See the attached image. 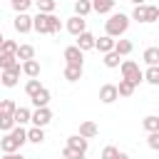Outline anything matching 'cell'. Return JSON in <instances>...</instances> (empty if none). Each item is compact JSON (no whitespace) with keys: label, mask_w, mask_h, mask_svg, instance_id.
Returning a JSON list of instances; mask_svg holds the SVG:
<instances>
[{"label":"cell","mask_w":159,"mask_h":159,"mask_svg":"<svg viewBox=\"0 0 159 159\" xmlns=\"http://www.w3.org/2000/svg\"><path fill=\"white\" fill-rule=\"evenodd\" d=\"M32 30L40 32V35H57L62 30V22H60V17L55 12H50V15L47 12H37L32 17Z\"/></svg>","instance_id":"cell-1"},{"label":"cell","mask_w":159,"mask_h":159,"mask_svg":"<svg viewBox=\"0 0 159 159\" xmlns=\"http://www.w3.org/2000/svg\"><path fill=\"white\" fill-rule=\"evenodd\" d=\"M129 22H132V17L129 15H124V12H112L109 15V20H104V35H109V37H124V32L129 30Z\"/></svg>","instance_id":"cell-2"},{"label":"cell","mask_w":159,"mask_h":159,"mask_svg":"<svg viewBox=\"0 0 159 159\" xmlns=\"http://www.w3.org/2000/svg\"><path fill=\"white\" fill-rule=\"evenodd\" d=\"M87 149H89V139H84L80 134H72V137H67V144L62 149V157H67V159H84Z\"/></svg>","instance_id":"cell-3"},{"label":"cell","mask_w":159,"mask_h":159,"mask_svg":"<svg viewBox=\"0 0 159 159\" xmlns=\"http://www.w3.org/2000/svg\"><path fill=\"white\" fill-rule=\"evenodd\" d=\"M129 17L137 20V22H157V20H159V5H152V2L137 5V7L132 10Z\"/></svg>","instance_id":"cell-4"},{"label":"cell","mask_w":159,"mask_h":159,"mask_svg":"<svg viewBox=\"0 0 159 159\" xmlns=\"http://www.w3.org/2000/svg\"><path fill=\"white\" fill-rule=\"evenodd\" d=\"M119 70H122V80L132 82L134 87H137L139 82H144V72H142V67H139V65H137L134 60H122Z\"/></svg>","instance_id":"cell-5"},{"label":"cell","mask_w":159,"mask_h":159,"mask_svg":"<svg viewBox=\"0 0 159 159\" xmlns=\"http://www.w3.org/2000/svg\"><path fill=\"white\" fill-rule=\"evenodd\" d=\"M62 57H65V62H67V65H80V67H84V52H82L77 45H70V47H65Z\"/></svg>","instance_id":"cell-6"},{"label":"cell","mask_w":159,"mask_h":159,"mask_svg":"<svg viewBox=\"0 0 159 159\" xmlns=\"http://www.w3.org/2000/svg\"><path fill=\"white\" fill-rule=\"evenodd\" d=\"M20 72H22V67H20V65H15L12 70H5V72H0V84H2V87H7V89L17 87Z\"/></svg>","instance_id":"cell-7"},{"label":"cell","mask_w":159,"mask_h":159,"mask_svg":"<svg viewBox=\"0 0 159 159\" xmlns=\"http://www.w3.org/2000/svg\"><path fill=\"white\" fill-rule=\"evenodd\" d=\"M12 27H15V32L27 35V32H32V17L27 12H17L15 20H12Z\"/></svg>","instance_id":"cell-8"},{"label":"cell","mask_w":159,"mask_h":159,"mask_svg":"<svg viewBox=\"0 0 159 159\" xmlns=\"http://www.w3.org/2000/svg\"><path fill=\"white\" fill-rule=\"evenodd\" d=\"M65 30L70 32V35H82L84 30H87V20L84 17H80V15H72V17H67V22H65Z\"/></svg>","instance_id":"cell-9"},{"label":"cell","mask_w":159,"mask_h":159,"mask_svg":"<svg viewBox=\"0 0 159 159\" xmlns=\"http://www.w3.org/2000/svg\"><path fill=\"white\" fill-rule=\"evenodd\" d=\"M30 122H32V127H42V129H45V127L52 122V109H50V107H40V109H35Z\"/></svg>","instance_id":"cell-10"},{"label":"cell","mask_w":159,"mask_h":159,"mask_svg":"<svg viewBox=\"0 0 159 159\" xmlns=\"http://www.w3.org/2000/svg\"><path fill=\"white\" fill-rule=\"evenodd\" d=\"M117 99H119L117 84L107 82V84H102V87H99V102H102V104H112V102H117Z\"/></svg>","instance_id":"cell-11"},{"label":"cell","mask_w":159,"mask_h":159,"mask_svg":"<svg viewBox=\"0 0 159 159\" xmlns=\"http://www.w3.org/2000/svg\"><path fill=\"white\" fill-rule=\"evenodd\" d=\"M94 40H97V37H94L92 32L84 30L82 35H77V42H75V45H77L82 52H89V50H94Z\"/></svg>","instance_id":"cell-12"},{"label":"cell","mask_w":159,"mask_h":159,"mask_svg":"<svg viewBox=\"0 0 159 159\" xmlns=\"http://www.w3.org/2000/svg\"><path fill=\"white\" fill-rule=\"evenodd\" d=\"M0 152L2 154H12V152H20V144H17V139L7 132L2 139H0Z\"/></svg>","instance_id":"cell-13"},{"label":"cell","mask_w":159,"mask_h":159,"mask_svg":"<svg viewBox=\"0 0 159 159\" xmlns=\"http://www.w3.org/2000/svg\"><path fill=\"white\" fill-rule=\"evenodd\" d=\"M114 37H109V35H102V37H97L94 40V50H99L102 55H107V52H112L114 50Z\"/></svg>","instance_id":"cell-14"},{"label":"cell","mask_w":159,"mask_h":159,"mask_svg":"<svg viewBox=\"0 0 159 159\" xmlns=\"http://www.w3.org/2000/svg\"><path fill=\"white\" fill-rule=\"evenodd\" d=\"M80 137H84V139H94L97 134H99V127L94 124V122H80V132H77Z\"/></svg>","instance_id":"cell-15"},{"label":"cell","mask_w":159,"mask_h":159,"mask_svg":"<svg viewBox=\"0 0 159 159\" xmlns=\"http://www.w3.org/2000/svg\"><path fill=\"white\" fill-rule=\"evenodd\" d=\"M17 62H27V60H35V47L32 45H17V52H15Z\"/></svg>","instance_id":"cell-16"},{"label":"cell","mask_w":159,"mask_h":159,"mask_svg":"<svg viewBox=\"0 0 159 159\" xmlns=\"http://www.w3.org/2000/svg\"><path fill=\"white\" fill-rule=\"evenodd\" d=\"M20 67H22V75H27L30 80H37V77H40V62H37V60H27V62H22Z\"/></svg>","instance_id":"cell-17"},{"label":"cell","mask_w":159,"mask_h":159,"mask_svg":"<svg viewBox=\"0 0 159 159\" xmlns=\"http://www.w3.org/2000/svg\"><path fill=\"white\" fill-rule=\"evenodd\" d=\"M142 60L147 62V67H159V47H147L142 52Z\"/></svg>","instance_id":"cell-18"},{"label":"cell","mask_w":159,"mask_h":159,"mask_svg":"<svg viewBox=\"0 0 159 159\" xmlns=\"http://www.w3.org/2000/svg\"><path fill=\"white\" fill-rule=\"evenodd\" d=\"M82 70L84 67H80V65H65V80L67 82H77V80H82Z\"/></svg>","instance_id":"cell-19"},{"label":"cell","mask_w":159,"mask_h":159,"mask_svg":"<svg viewBox=\"0 0 159 159\" xmlns=\"http://www.w3.org/2000/svg\"><path fill=\"white\" fill-rule=\"evenodd\" d=\"M50 99H52L50 89H47V87H42V89L32 97V104H35V109H40V107H47V104H50Z\"/></svg>","instance_id":"cell-20"},{"label":"cell","mask_w":159,"mask_h":159,"mask_svg":"<svg viewBox=\"0 0 159 159\" xmlns=\"http://www.w3.org/2000/svg\"><path fill=\"white\" fill-rule=\"evenodd\" d=\"M12 119H15V124H17V127H25V124L32 119V112H30L27 107H17V109H15V114H12Z\"/></svg>","instance_id":"cell-21"},{"label":"cell","mask_w":159,"mask_h":159,"mask_svg":"<svg viewBox=\"0 0 159 159\" xmlns=\"http://www.w3.org/2000/svg\"><path fill=\"white\" fill-rule=\"evenodd\" d=\"M114 2L117 0H92V10L99 12V15H107V12L114 10Z\"/></svg>","instance_id":"cell-22"},{"label":"cell","mask_w":159,"mask_h":159,"mask_svg":"<svg viewBox=\"0 0 159 159\" xmlns=\"http://www.w3.org/2000/svg\"><path fill=\"white\" fill-rule=\"evenodd\" d=\"M134 50V45H132V40H124V37H119L117 42H114V52L119 55V57H127L129 52Z\"/></svg>","instance_id":"cell-23"},{"label":"cell","mask_w":159,"mask_h":159,"mask_svg":"<svg viewBox=\"0 0 159 159\" xmlns=\"http://www.w3.org/2000/svg\"><path fill=\"white\" fill-rule=\"evenodd\" d=\"M142 127H144V132H147V134L159 132V114H147V117L142 119Z\"/></svg>","instance_id":"cell-24"},{"label":"cell","mask_w":159,"mask_h":159,"mask_svg":"<svg viewBox=\"0 0 159 159\" xmlns=\"http://www.w3.org/2000/svg\"><path fill=\"white\" fill-rule=\"evenodd\" d=\"M27 142L30 144H42L45 142V129L42 127H30L27 129Z\"/></svg>","instance_id":"cell-25"},{"label":"cell","mask_w":159,"mask_h":159,"mask_svg":"<svg viewBox=\"0 0 159 159\" xmlns=\"http://www.w3.org/2000/svg\"><path fill=\"white\" fill-rule=\"evenodd\" d=\"M92 12V0H75V15L87 17Z\"/></svg>","instance_id":"cell-26"},{"label":"cell","mask_w":159,"mask_h":159,"mask_svg":"<svg viewBox=\"0 0 159 159\" xmlns=\"http://www.w3.org/2000/svg\"><path fill=\"white\" fill-rule=\"evenodd\" d=\"M102 62H104V67H109V70H117L119 65H122V57L112 50V52H107V55H102Z\"/></svg>","instance_id":"cell-27"},{"label":"cell","mask_w":159,"mask_h":159,"mask_svg":"<svg viewBox=\"0 0 159 159\" xmlns=\"http://www.w3.org/2000/svg\"><path fill=\"white\" fill-rule=\"evenodd\" d=\"M15 65H20L15 55H7V52H0V72H5V70H12Z\"/></svg>","instance_id":"cell-28"},{"label":"cell","mask_w":159,"mask_h":159,"mask_svg":"<svg viewBox=\"0 0 159 159\" xmlns=\"http://www.w3.org/2000/svg\"><path fill=\"white\" fill-rule=\"evenodd\" d=\"M35 5H37V12H55L57 10V0H32Z\"/></svg>","instance_id":"cell-29"},{"label":"cell","mask_w":159,"mask_h":159,"mask_svg":"<svg viewBox=\"0 0 159 159\" xmlns=\"http://www.w3.org/2000/svg\"><path fill=\"white\" fill-rule=\"evenodd\" d=\"M144 82L152 87H159V67H147L144 72Z\"/></svg>","instance_id":"cell-30"},{"label":"cell","mask_w":159,"mask_h":159,"mask_svg":"<svg viewBox=\"0 0 159 159\" xmlns=\"http://www.w3.org/2000/svg\"><path fill=\"white\" fill-rule=\"evenodd\" d=\"M134 84L132 82H127V80H119V84H117V92H119V97H132L134 94Z\"/></svg>","instance_id":"cell-31"},{"label":"cell","mask_w":159,"mask_h":159,"mask_svg":"<svg viewBox=\"0 0 159 159\" xmlns=\"http://www.w3.org/2000/svg\"><path fill=\"white\" fill-rule=\"evenodd\" d=\"M15 127V119H12V114H5V112H0V132H10Z\"/></svg>","instance_id":"cell-32"},{"label":"cell","mask_w":159,"mask_h":159,"mask_svg":"<svg viewBox=\"0 0 159 159\" xmlns=\"http://www.w3.org/2000/svg\"><path fill=\"white\" fill-rule=\"evenodd\" d=\"M40 89H42V82H40V80H27V84H25V92H27V97H30V99H32V97H35Z\"/></svg>","instance_id":"cell-33"},{"label":"cell","mask_w":159,"mask_h":159,"mask_svg":"<svg viewBox=\"0 0 159 159\" xmlns=\"http://www.w3.org/2000/svg\"><path fill=\"white\" fill-rule=\"evenodd\" d=\"M10 134H12L15 139H17V144H20V147H22V144L27 142V129H25V127H17V124H15V127L10 129Z\"/></svg>","instance_id":"cell-34"},{"label":"cell","mask_w":159,"mask_h":159,"mask_svg":"<svg viewBox=\"0 0 159 159\" xmlns=\"http://www.w3.org/2000/svg\"><path fill=\"white\" fill-rule=\"evenodd\" d=\"M30 5H32V0H10V7L15 10V15L17 12H27Z\"/></svg>","instance_id":"cell-35"},{"label":"cell","mask_w":159,"mask_h":159,"mask_svg":"<svg viewBox=\"0 0 159 159\" xmlns=\"http://www.w3.org/2000/svg\"><path fill=\"white\" fill-rule=\"evenodd\" d=\"M15 109H17V104H15L12 99H2V102H0V112H5V114H15Z\"/></svg>","instance_id":"cell-36"},{"label":"cell","mask_w":159,"mask_h":159,"mask_svg":"<svg viewBox=\"0 0 159 159\" xmlns=\"http://www.w3.org/2000/svg\"><path fill=\"white\" fill-rule=\"evenodd\" d=\"M117 147H112V144H107L104 149H102V154H99V159H117Z\"/></svg>","instance_id":"cell-37"},{"label":"cell","mask_w":159,"mask_h":159,"mask_svg":"<svg viewBox=\"0 0 159 159\" xmlns=\"http://www.w3.org/2000/svg\"><path fill=\"white\" fill-rule=\"evenodd\" d=\"M147 147L154 149V152H159V132H152V134L147 137Z\"/></svg>","instance_id":"cell-38"},{"label":"cell","mask_w":159,"mask_h":159,"mask_svg":"<svg viewBox=\"0 0 159 159\" xmlns=\"http://www.w3.org/2000/svg\"><path fill=\"white\" fill-rule=\"evenodd\" d=\"M0 52L15 55V52H17V42H15V40H5V42H2V50H0Z\"/></svg>","instance_id":"cell-39"},{"label":"cell","mask_w":159,"mask_h":159,"mask_svg":"<svg viewBox=\"0 0 159 159\" xmlns=\"http://www.w3.org/2000/svg\"><path fill=\"white\" fill-rule=\"evenodd\" d=\"M0 159H25V157H22L20 152H12V154H2Z\"/></svg>","instance_id":"cell-40"},{"label":"cell","mask_w":159,"mask_h":159,"mask_svg":"<svg viewBox=\"0 0 159 159\" xmlns=\"http://www.w3.org/2000/svg\"><path fill=\"white\" fill-rule=\"evenodd\" d=\"M117 159H129V154L127 152H117Z\"/></svg>","instance_id":"cell-41"},{"label":"cell","mask_w":159,"mask_h":159,"mask_svg":"<svg viewBox=\"0 0 159 159\" xmlns=\"http://www.w3.org/2000/svg\"><path fill=\"white\" fill-rule=\"evenodd\" d=\"M129 2H132L134 7H137V5H147V0H129Z\"/></svg>","instance_id":"cell-42"},{"label":"cell","mask_w":159,"mask_h":159,"mask_svg":"<svg viewBox=\"0 0 159 159\" xmlns=\"http://www.w3.org/2000/svg\"><path fill=\"white\" fill-rule=\"evenodd\" d=\"M2 42H5V37H2V32H0V50H2Z\"/></svg>","instance_id":"cell-43"},{"label":"cell","mask_w":159,"mask_h":159,"mask_svg":"<svg viewBox=\"0 0 159 159\" xmlns=\"http://www.w3.org/2000/svg\"><path fill=\"white\" fill-rule=\"evenodd\" d=\"M60 159H67V157H60Z\"/></svg>","instance_id":"cell-44"}]
</instances>
